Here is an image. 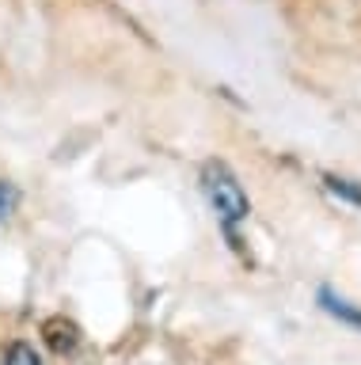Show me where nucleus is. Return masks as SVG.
<instances>
[{"instance_id": "nucleus-1", "label": "nucleus", "mask_w": 361, "mask_h": 365, "mask_svg": "<svg viewBox=\"0 0 361 365\" xmlns=\"http://www.w3.org/2000/svg\"><path fill=\"white\" fill-rule=\"evenodd\" d=\"M202 190H206V198H209V205L217 210V217L224 225H236V221H244L247 217V194H244V187L236 182V175L224 164H206V171H202Z\"/></svg>"}, {"instance_id": "nucleus-5", "label": "nucleus", "mask_w": 361, "mask_h": 365, "mask_svg": "<svg viewBox=\"0 0 361 365\" xmlns=\"http://www.w3.org/2000/svg\"><path fill=\"white\" fill-rule=\"evenodd\" d=\"M12 205H16V190L8 187V182H0V217L12 213Z\"/></svg>"}, {"instance_id": "nucleus-4", "label": "nucleus", "mask_w": 361, "mask_h": 365, "mask_svg": "<svg viewBox=\"0 0 361 365\" xmlns=\"http://www.w3.org/2000/svg\"><path fill=\"white\" fill-rule=\"evenodd\" d=\"M323 182L331 187L335 194H342L346 202H354V205H361V187H354L350 179H338V175H323Z\"/></svg>"}, {"instance_id": "nucleus-2", "label": "nucleus", "mask_w": 361, "mask_h": 365, "mask_svg": "<svg viewBox=\"0 0 361 365\" xmlns=\"http://www.w3.org/2000/svg\"><path fill=\"white\" fill-rule=\"evenodd\" d=\"M4 365H42V361H38L35 346H27V342H12L8 354H4Z\"/></svg>"}, {"instance_id": "nucleus-3", "label": "nucleus", "mask_w": 361, "mask_h": 365, "mask_svg": "<svg viewBox=\"0 0 361 365\" xmlns=\"http://www.w3.org/2000/svg\"><path fill=\"white\" fill-rule=\"evenodd\" d=\"M320 301H323V308H327V312H331V316H342V319H350V324H361V312H354V308H350L346 301H338V297H331V293H320Z\"/></svg>"}]
</instances>
